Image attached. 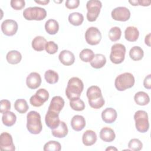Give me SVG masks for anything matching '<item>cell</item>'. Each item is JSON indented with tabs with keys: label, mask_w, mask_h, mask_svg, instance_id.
Returning a JSON list of instances; mask_svg holds the SVG:
<instances>
[{
	"label": "cell",
	"mask_w": 151,
	"mask_h": 151,
	"mask_svg": "<svg viewBox=\"0 0 151 151\" xmlns=\"http://www.w3.org/2000/svg\"><path fill=\"white\" fill-rule=\"evenodd\" d=\"M89 105L91 107L98 109L104 104V99L102 96L101 89L97 86H91L86 92Z\"/></svg>",
	"instance_id": "1"
},
{
	"label": "cell",
	"mask_w": 151,
	"mask_h": 151,
	"mask_svg": "<svg viewBox=\"0 0 151 151\" xmlns=\"http://www.w3.org/2000/svg\"><path fill=\"white\" fill-rule=\"evenodd\" d=\"M84 88V84L81 79L74 77L71 78L67 83L65 94L69 100L78 99Z\"/></svg>",
	"instance_id": "2"
},
{
	"label": "cell",
	"mask_w": 151,
	"mask_h": 151,
	"mask_svg": "<svg viewBox=\"0 0 151 151\" xmlns=\"http://www.w3.org/2000/svg\"><path fill=\"white\" fill-rule=\"evenodd\" d=\"M27 128L28 132L34 134L40 133L42 125L40 114L36 111H30L27 115Z\"/></svg>",
	"instance_id": "3"
},
{
	"label": "cell",
	"mask_w": 151,
	"mask_h": 151,
	"mask_svg": "<svg viewBox=\"0 0 151 151\" xmlns=\"http://www.w3.org/2000/svg\"><path fill=\"white\" fill-rule=\"evenodd\" d=\"M135 80L133 75L130 73H124L117 76L114 81L116 88L119 91H124L132 87L134 84Z\"/></svg>",
	"instance_id": "4"
},
{
	"label": "cell",
	"mask_w": 151,
	"mask_h": 151,
	"mask_svg": "<svg viewBox=\"0 0 151 151\" xmlns=\"http://www.w3.org/2000/svg\"><path fill=\"white\" fill-rule=\"evenodd\" d=\"M136 130L140 133H145L149 129L148 115L144 110H137L134 114Z\"/></svg>",
	"instance_id": "5"
},
{
	"label": "cell",
	"mask_w": 151,
	"mask_h": 151,
	"mask_svg": "<svg viewBox=\"0 0 151 151\" xmlns=\"http://www.w3.org/2000/svg\"><path fill=\"white\" fill-rule=\"evenodd\" d=\"M23 16L27 20L41 21L46 17L47 11L44 8L38 6L28 7L24 10Z\"/></svg>",
	"instance_id": "6"
},
{
	"label": "cell",
	"mask_w": 151,
	"mask_h": 151,
	"mask_svg": "<svg viewBox=\"0 0 151 151\" xmlns=\"http://www.w3.org/2000/svg\"><path fill=\"white\" fill-rule=\"evenodd\" d=\"M126 47L124 45L117 43L112 45L110 54V61L116 64L122 63L125 58Z\"/></svg>",
	"instance_id": "7"
},
{
	"label": "cell",
	"mask_w": 151,
	"mask_h": 151,
	"mask_svg": "<svg viewBox=\"0 0 151 151\" xmlns=\"http://www.w3.org/2000/svg\"><path fill=\"white\" fill-rule=\"evenodd\" d=\"M102 7L101 1L99 0H90L86 4L87 9V19L90 22H94L96 20L100 12Z\"/></svg>",
	"instance_id": "8"
},
{
	"label": "cell",
	"mask_w": 151,
	"mask_h": 151,
	"mask_svg": "<svg viewBox=\"0 0 151 151\" xmlns=\"http://www.w3.org/2000/svg\"><path fill=\"white\" fill-rule=\"evenodd\" d=\"M49 93L45 88H40L29 99L30 104L34 107H40L48 100Z\"/></svg>",
	"instance_id": "9"
},
{
	"label": "cell",
	"mask_w": 151,
	"mask_h": 151,
	"mask_svg": "<svg viewBox=\"0 0 151 151\" xmlns=\"http://www.w3.org/2000/svg\"><path fill=\"white\" fill-rule=\"evenodd\" d=\"M85 39L86 42L91 45H97L101 40V34L97 28L91 27L85 32Z\"/></svg>",
	"instance_id": "10"
},
{
	"label": "cell",
	"mask_w": 151,
	"mask_h": 151,
	"mask_svg": "<svg viewBox=\"0 0 151 151\" xmlns=\"http://www.w3.org/2000/svg\"><path fill=\"white\" fill-rule=\"evenodd\" d=\"M111 15L112 18L116 21L124 22L130 18V12L125 6H118L111 11Z\"/></svg>",
	"instance_id": "11"
},
{
	"label": "cell",
	"mask_w": 151,
	"mask_h": 151,
	"mask_svg": "<svg viewBox=\"0 0 151 151\" xmlns=\"http://www.w3.org/2000/svg\"><path fill=\"white\" fill-rule=\"evenodd\" d=\"M18 25L13 19H6L1 24V30L6 36H12L17 32Z\"/></svg>",
	"instance_id": "12"
},
{
	"label": "cell",
	"mask_w": 151,
	"mask_h": 151,
	"mask_svg": "<svg viewBox=\"0 0 151 151\" xmlns=\"http://www.w3.org/2000/svg\"><path fill=\"white\" fill-rule=\"evenodd\" d=\"M0 149L3 150L14 151L15 147L12 136L7 132H3L0 135Z\"/></svg>",
	"instance_id": "13"
},
{
	"label": "cell",
	"mask_w": 151,
	"mask_h": 151,
	"mask_svg": "<svg viewBox=\"0 0 151 151\" xmlns=\"http://www.w3.org/2000/svg\"><path fill=\"white\" fill-rule=\"evenodd\" d=\"M45 122L46 125L51 129H54L57 127L60 123V120L59 118V114L48 110L45 117Z\"/></svg>",
	"instance_id": "14"
},
{
	"label": "cell",
	"mask_w": 151,
	"mask_h": 151,
	"mask_svg": "<svg viewBox=\"0 0 151 151\" xmlns=\"http://www.w3.org/2000/svg\"><path fill=\"white\" fill-rule=\"evenodd\" d=\"M41 83V77L37 72L31 73L27 77L26 84L30 89H36L40 87Z\"/></svg>",
	"instance_id": "15"
},
{
	"label": "cell",
	"mask_w": 151,
	"mask_h": 151,
	"mask_svg": "<svg viewBox=\"0 0 151 151\" xmlns=\"http://www.w3.org/2000/svg\"><path fill=\"white\" fill-rule=\"evenodd\" d=\"M64 100L61 96H54L51 100L48 110H50L59 114L64 107Z\"/></svg>",
	"instance_id": "16"
},
{
	"label": "cell",
	"mask_w": 151,
	"mask_h": 151,
	"mask_svg": "<svg viewBox=\"0 0 151 151\" xmlns=\"http://www.w3.org/2000/svg\"><path fill=\"white\" fill-rule=\"evenodd\" d=\"M60 62L64 65H71L75 61V57L74 54L69 50H63L58 55Z\"/></svg>",
	"instance_id": "17"
},
{
	"label": "cell",
	"mask_w": 151,
	"mask_h": 151,
	"mask_svg": "<svg viewBox=\"0 0 151 151\" xmlns=\"http://www.w3.org/2000/svg\"><path fill=\"white\" fill-rule=\"evenodd\" d=\"M117 113L115 109L109 107L105 109L101 113V118L104 122L106 123H112L116 120Z\"/></svg>",
	"instance_id": "18"
},
{
	"label": "cell",
	"mask_w": 151,
	"mask_h": 151,
	"mask_svg": "<svg viewBox=\"0 0 151 151\" xmlns=\"http://www.w3.org/2000/svg\"><path fill=\"white\" fill-rule=\"evenodd\" d=\"M70 123L72 129L76 132H78L85 127L86 120L83 116L75 115L71 119Z\"/></svg>",
	"instance_id": "19"
},
{
	"label": "cell",
	"mask_w": 151,
	"mask_h": 151,
	"mask_svg": "<svg viewBox=\"0 0 151 151\" xmlns=\"http://www.w3.org/2000/svg\"><path fill=\"white\" fill-rule=\"evenodd\" d=\"M96 133L91 130H87L84 132L82 136L83 143L86 146L93 145L97 141Z\"/></svg>",
	"instance_id": "20"
},
{
	"label": "cell",
	"mask_w": 151,
	"mask_h": 151,
	"mask_svg": "<svg viewBox=\"0 0 151 151\" xmlns=\"http://www.w3.org/2000/svg\"><path fill=\"white\" fill-rule=\"evenodd\" d=\"M100 139L106 142H111L113 141L116 137L114 130L108 127H103L100 132Z\"/></svg>",
	"instance_id": "21"
},
{
	"label": "cell",
	"mask_w": 151,
	"mask_h": 151,
	"mask_svg": "<svg viewBox=\"0 0 151 151\" xmlns=\"http://www.w3.org/2000/svg\"><path fill=\"white\" fill-rule=\"evenodd\" d=\"M139 36V31L136 27L129 26L125 29L124 37L128 41L134 42L138 39Z\"/></svg>",
	"instance_id": "22"
},
{
	"label": "cell",
	"mask_w": 151,
	"mask_h": 151,
	"mask_svg": "<svg viewBox=\"0 0 151 151\" xmlns=\"http://www.w3.org/2000/svg\"><path fill=\"white\" fill-rule=\"evenodd\" d=\"M68 128L64 122L61 121L59 126L54 129H52L51 133L53 136L57 138H63L68 134Z\"/></svg>",
	"instance_id": "23"
},
{
	"label": "cell",
	"mask_w": 151,
	"mask_h": 151,
	"mask_svg": "<svg viewBox=\"0 0 151 151\" xmlns=\"http://www.w3.org/2000/svg\"><path fill=\"white\" fill-rule=\"evenodd\" d=\"M106 63V57L101 54H96L94 55L93 60L90 61V65L93 68L99 69L102 68Z\"/></svg>",
	"instance_id": "24"
},
{
	"label": "cell",
	"mask_w": 151,
	"mask_h": 151,
	"mask_svg": "<svg viewBox=\"0 0 151 151\" xmlns=\"http://www.w3.org/2000/svg\"><path fill=\"white\" fill-rule=\"evenodd\" d=\"M45 29L46 32L50 35L55 34L59 29L58 22L54 19L47 20L45 24Z\"/></svg>",
	"instance_id": "25"
},
{
	"label": "cell",
	"mask_w": 151,
	"mask_h": 151,
	"mask_svg": "<svg viewBox=\"0 0 151 151\" xmlns=\"http://www.w3.org/2000/svg\"><path fill=\"white\" fill-rule=\"evenodd\" d=\"M46 39L42 36H37L32 41V47L37 51H41L45 49Z\"/></svg>",
	"instance_id": "26"
},
{
	"label": "cell",
	"mask_w": 151,
	"mask_h": 151,
	"mask_svg": "<svg viewBox=\"0 0 151 151\" xmlns=\"http://www.w3.org/2000/svg\"><path fill=\"white\" fill-rule=\"evenodd\" d=\"M6 58L8 63L11 64H17L21 61L22 55L18 51L11 50L7 53Z\"/></svg>",
	"instance_id": "27"
},
{
	"label": "cell",
	"mask_w": 151,
	"mask_h": 151,
	"mask_svg": "<svg viewBox=\"0 0 151 151\" xmlns=\"http://www.w3.org/2000/svg\"><path fill=\"white\" fill-rule=\"evenodd\" d=\"M17 120V116L12 111H8L5 112L2 114V121L3 124L8 127H11L13 126Z\"/></svg>",
	"instance_id": "28"
},
{
	"label": "cell",
	"mask_w": 151,
	"mask_h": 151,
	"mask_svg": "<svg viewBox=\"0 0 151 151\" xmlns=\"http://www.w3.org/2000/svg\"><path fill=\"white\" fill-rule=\"evenodd\" d=\"M134 100L136 103L140 106L147 105L150 101L149 95L144 91H139L134 96Z\"/></svg>",
	"instance_id": "29"
},
{
	"label": "cell",
	"mask_w": 151,
	"mask_h": 151,
	"mask_svg": "<svg viewBox=\"0 0 151 151\" xmlns=\"http://www.w3.org/2000/svg\"><path fill=\"white\" fill-rule=\"evenodd\" d=\"M144 52L142 48L139 46L133 47L129 51V56L134 61H139L142 59Z\"/></svg>",
	"instance_id": "30"
},
{
	"label": "cell",
	"mask_w": 151,
	"mask_h": 151,
	"mask_svg": "<svg viewBox=\"0 0 151 151\" xmlns=\"http://www.w3.org/2000/svg\"><path fill=\"white\" fill-rule=\"evenodd\" d=\"M83 21L84 17L83 14L80 12H73L68 15V21L73 25L79 26L81 25Z\"/></svg>",
	"instance_id": "31"
},
{
	"label": "cell",
	"mask_w": 151,
	"mask_h": 151,
	"mask_svg": "<svg viewBox=\"0 0 151 151\" xmlns=\"http://www.w3.org/2000/svg\"><path fill=\"white\" fill-rule=\"evenodd\" d=\"M14 108L19 113L24 114L27 111L29 106L25 99H19L15 101Z\"/></svg>",
	"instance_id": "32"
},
{
	"label": "cell",
	"mask_w": 151,
	"mask_h": 151,
	"mask_svg": "<svg viewBox=\"0 0 151 151\" xmlns=\"http://www.w3.org/2000/svg\"><path fill=\"white\" fill-rule=\"evenodd\" d=\"M44 78L48 83L53 84L58 82L59 76L58 73L55 71L52 70H48L45 72Z\"/></svg>",
	"instance_id": "33"
},
{
	"label": "cell",
	"mask_w": 151,
	"mask_h": 151,
	"mask_svg": "<svg viewBox=\"0 0 151 151\" xmlns=\"http://www.w3.org/2000/svg\"><path fill=\"white\" fill-rule=\"evenodd\" d=\"M94 55V52L91 49L84 48L80 52L79 57L81 61L86 63H88L93 60Z\"/></svg>",
	"instance_id": "34"
},
{
	"label": "cell",
	"mask_w": 151,
	"mask_h": 151,
	"mask_svg": "<svg viewBox=\"0 0 151 151\" xmlns=\"http://www.w3.org/2000/svg\"><path fill=\"white\" fill-rule=\"evenodd\" d=\"M109 38L111 41H117L120 40L122 35V31L118 27H112L108 34Z\"/></svg>",
	"instance_id": "35"
},
{
	"label": "cell",
	"mask_w": 151,
	"mask_h": 151,
	"mask_svg": "<svg viewBox=\"0 0 151 151\" xmlns=\"http://www.w3.org/2000/svg\"><path fill=\"white\" fill-rule=\"evenodd\" d=\"M61 149V144L55 140H50L46 143L44 146L43 150L44 151H60Z\"/></svg>",
	"instance_id": "36"
},
{
	"label": "cell",
	"mask_w": 151,
	"mask_h": 151,
	"mask_svg": "<svg viewBox=\"0 0 151 151\" xmlns=\"http://www.w3.org/2000/svg\"><path fill=\"white\" fill-rule=\"evenodd\" d=\"M70 106L76 111H82L85 109V104L80 98L70 100Z\"/></svg>",
	"instance_id": "37"
},
{
	"label": "cell",
	"mask_w": 151,
	"mask_h": 151,
	"mask_svg": "<svg viewBox=\"0 0 151 151\" xmlns=\"http://www.w3.org/2000/svg\"><path fill=\"white\" fill-rule=\"evenodd\" d=\"M128 147L131 150L139 151L142 149L143 144L139 139L134 138L131 139L129 141L128 143Z\"/></svg>",
	"instance_id": "38"
},
{
	"label": "cell",
	"mask_w": 151,
	"mask_h": 151,
	"mask_svg": "<svg viewBox=\"0 0 151 151\" xmlns=\"http://www.w3.org/2000/svg\"><path fill=\"white\" fill-rule=\"evenodd\" d=\"M58 45L56 43H55L54 41H48L45 44V50L46 52L50 54H54L56 53L58 51Z\"/></svg>",
	"instance_id": "39"
},
{
	"label": "cell",
	"mask_w": 151,
	"mask_h": 151,
	"mask_svg": "<svg viewBox=\"0 0 151 151\" xmlns=\"http://www.w3.org/2000/svg\"><path fill=\"white\" fill-rule=\"evenodd\" d=\"M11 7L15 10H21L25 5V2L24 0H12L10 2Z\"/></svg>",
	"instance_id": "40"
},
{
	"label": "cell",
	"mask_w": 151,
	"mask_h": 151,
	"mask_svg": "<svg viewBox=\"0 0 151 151\" xmlns=\"http://www.w3.org/2000/svg\"><path fill=\"white\" fill-rule=\"evenodd\" d=\"M0 106H1V113L2 114L5 113L6 111H9L11 109V103L8 100H1L0 101Z\"/></svg>",
	"instance_id": "41"
},
{
	"label": "cell",
	"mask_w": 151,
	"mask_h": 151,
	"mask_svg": "<svg viewBox=\"0 0 151 151\" xmlns=\"http://www.w3.org/2000/svg\"><path fill=\"white\" fill-rule=\"evenodd\" d=\"M80 4L79 0H67L65 2V6L70 9L77 8Z\"/></svg>",
	"instance_id": "42"
},
{
	"label": "cell",
	"mask_w": 151,
	"mask_h": 151,
	"mask_svg": "<svg viewBox=\"0 0 151 151\" xmlns=\"http://www.w3.org/2000/svg\"><path fill=\"white\" fill-rule=\"evenodd\" d=\"M143 86L146 88L148 90H150L151 88V75L150 74L147 75L145 77L143 81Z\"/></svg>",
	"instance_id": "43"
},
{
	"label": "cell",
	"mask_w": 151,
	"mask_h": 151,
	"mask_svg": "<svg viewBox=\"0 0 151 151\" xmlns=\"http://www.w3.org/2000/svg\"><path fill=\"white\" fill-rule=\"evenodd\" d=\"M151 3V1L150 0H138V4L139 5H142L144 6H149Z\"/></svg>",
	"instance_id": "44"
},
{
	"label": "cell",
	"mask_w": 151,
	"mask_h": 151,
	"mask_svg": "<svg viewBox=\"0 0 151 151\" xmlns=\"http://www.w3.org/2000/svg\"><path fill=\"white\" fill-rule=\"evenodd\" d=\"M150 33H149L146 37H145V44L148 45L149 47L150 46Z\"/></svg>",
	"instance_id": "45"
},
{
	"label": "cell",
	"mask_w": 151,
	"mask_h": 151,
	"mask_svg": "<svg viewBox=\"0 0 151 151\" xmlns=\"http://www.w3.org/2000/svg\"><path fill=\"white\" fill-rule=\"evenodd\" d=\"M35 2L37 4L45 5H47V4H48L50 2V1L49 0H43V1L40 0V1H35Z\"/></svg>",
	"instance_id": "46"
},
{
	"label": "cell",
	"mask_w": 151,
	"mask_h": 151,
	"mask_svg": "<svg viewBox=\"0 0 151 151\" xmlns=\"http://www.w3.org/2000/svg\"><path fill=\"white\" fill-rule=\"evenodd\" d=\"M129 2L133 6H137V5H139V4H138V0H134V1H129Z\"/></svg>",
	"instance_id": "47"
},
{
	"label": "cell",
	"mask_w": 151,
	"mask_h": 151,
	"mask_svg": "<svg viewBox=\"0 0 151 151\" xmlns=\"http://www.w3.org/2000/svg\"><path fill=\"white\" fill-rule=\"evenodd\" d=\"M117 150V148L114 147H113V146H110V147H107V148L106 149V150Z\"/></svg>",
	"instance_id": "48"
}]
</instances>
